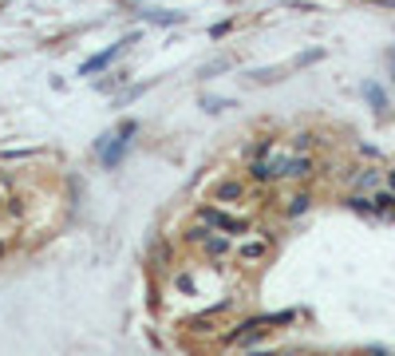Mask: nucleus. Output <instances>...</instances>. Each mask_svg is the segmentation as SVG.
Instances as JSON below:
<instances>
[{
	"label": "nucleus",
	"mask_w": 395,
	"mask_h": 356,
	"mask_svg": "<svg viewBox=\"0 0 395 356\" xmlns=\"http://www.w3.org/2000/svg\"><path fill=\"white\" fill-rule=\"evenodd\" d=\"M308 146H313V135H308V131H300V135H293V155H304Z\"/></svg>",
	"instance_id": "obj_12"
},
{
	"label": "nucleus",
	"mask_w": 395,
	"mask_h": 356,
	"mask_svg": "<svg viewBox=\"0 0 395 356\" xmlns=\"http://www.w3.org/2000/svg\"><path fill=\"white\" fill-rule=\"evenodd\" d=\"M135 131H139V123L126 119V123H119L111 135H103V139L95 143V155H99V166H103V170H115V166L123 162L126 146H131V139H135Z\"/></svg>",
	"instance_id": "obj_1"
},
{
	"label": "nucleus",
	"mask_w": 395,
	"mask_h": 356,
	"mask_svg": "<svg viewBox=\"0 0 395 356\" xmlns=\"http://www.w3.org/2000/svg\"><path fill=\"white\" fill-rule=\"evenodd\" d=\"M269 249H273V238L269 234H241V242L234 245V258L241 261V265H261V261L269 258Z\"/></svg>",
	"instance_id": "obj_3"
},
{
	"label": "nucleus",
	"mask_w": 395,
	"mask_h": 356,
	"mask_svg": "<svg viewBox=\"0 0 395 356\" xmlns=\"http://www.w3.org/2000/svg\"><path fill=\"white\" fill-rule=\"evenodd\" d=\"M392 67H395V52H392Z\"/></svg>",
	"instance_id": "obj_20"
},
{
	"label": "nucleus",
	"mask_w": 395,
	"mask_h": 356,
	"mask_svg": "<svg viewBox=\"0 0 395 356\" xmlns=\"http://www.w3.org/2000/svg\"><path fill=\"white\" fill-rule=\"evenodd\" d=\"M368 99H372L376 107H383V96H379V87H368Z\"/></svg>",
	"instance_id": "obj_15"
},
{
	"label": "nucleus",
	"mask_w": 395,
	"mask_h": 356,
	"mask_svg": "<svg viewBox=\"0 0 395 356\" xmlns=\"http://www.w3.org/2000/svg\"><path fill=\"white\" fill-rule=\"evenodd\" d=\"M297 321V309H284V313H265V317H261V324H265V329H273V324H293Z\"/></svg>",
	"instance_id": "obj_10"
},
{
	"label": "nucleus",
	"mask_w": 395,
	"mask_h": 356,
	"mask_svg": "<svg viewBox=\"0 0 395 356\" xmlns=\"http://www.w3.org/2000/svg\"><path fill=\"white\" fill-rule=\"evenodd\" d=\"M8 249H12V242H0V258H4V254H8Z\"/></svg>",
	"instance_id": "obj_16"
},
{
	"label": "nucleus",
	"mask_w": 395,
	"mask_h": 356,
	"mask_svg": "<svg viewBox=\"0 0 395 356\" xmlns=\"http://www.w3.org/2000/svg\"><path fill=\"white\" fill-rule=\"evenodd\" d=\"M194 222L218 230V234H229V238H241V234H249V230H253V218H245V214H229L225 206H214V202L198 206Z\"/></svg>",
	"instance_id": "obj_2"
},
{
	"label": "nucleus",
	"mask_w": 395,
	"mask_h": 356,
	"mask_svg": "<svg viewBox=\"0 0 395 356\" xmlns=\"http://www.w3.org/2000/svg\"><path fill=\"white\" fill-rule=\"evenodd\" d=\"M245 178H221L218 186H214V194H210V202L214 206H234V202H241L245 198Z\"/></svg>",
	"instance_id": "obj_6"
},
{
	"label": "nucleus",
	"mask_w": 395,
	"mask_h": 356,
	"mask_svg": "<svg viewBox=\"0 0 395 356\" xmlns=\"http://www.w3.org/2000/svg\"><path fill=\"white\" fill-rule=\"evenodd\" d=\"M308 206H313V198H308V194H293V198H289V206H284V214H289V218H297V214H304Z\"/></svg>",
	"instance_id": "obj_11"
},
{
	"label": "nucleus",
	"mask_w": 395,
	"mask_h": 356,
	"mask_svg": "<svg viewBox=\"0 0 395 356\" xmlns=\"http://www.w3.org/2000/svg\"><path fill=\"white\" fill-rule=\"evenodd\" d=\"M131 44H139V32H131V36H123L119 44H111L107 52H99V56H91V60H83V67H79V76H91V71H103L107 64H115L119 56H123Z\"/></svg>",
	"instance_id": "obj_4"
},
{
	"label": "nucleus",
	"mask_w": 395,
	"mask_h": 356,
	"mask_svg": "<svg viewBox=\"0 0 395 356\" xmlns=\"http://www.w3.org/2000/svg\"><path fill=\"white\" fill-rule=\"evenodd\" d=\"M308 175H313V159H308V155H289V159H284L281 178H308Z\"/></svg>",
	"instance_id": "obj_8"
},
{
	"label": "nucleus",
	"mask_w": 395,
	"mask_h": 356,
	"mask_svg": "<svg viewBox=\"0 0 395 356\" xmlns=\"http://www.w3.org/2000/svg\"><path fill=\"white\" fill-rule=\"evenodd\" d=\"M182 329H186L190 337H210V333L218 329V313H214V309L194 313V317H186V321H182Z\"/></svg>",
	"instance_id": "obj_7"
},
{
	"label": "nucleus",
	"mask_w": 395,
	"mask_h": 356,
	"mask_svg": "<svg viewBox=\"0 0 395 356\" xmlns=\"http://www.w3.org/2000/svg\"><path fill=\"white\" fill-rule=\"evenodd\" d=\"M249 356H273V353H249Z\"/></svg>",
	"instance_id": "obj_19"
},
{
	"label": "nucleus",
	"mask_w": 395,
	"mask_h": 356,
	"mask_svg": "<svg viewBox=\"0 0 395 356\" xmlns=\"http://www.w3.org/2000/svg\"><path fill=\"white\" fill-rule=\"evenodd\" d=\"M142 16L150 20V24H182V12H158V8H146V12H142Z\"/></svg>",
	"instance_id": "obj_9"
},
{
	"label": "nucleus",
	"mask_w": 395,
	"mask_h": 356,
	"mask_svg": "<svg viewBox=\"0 0 395 356\" xmlns=\"http://www.w3.org/2000/svg\"><path fill=\"white\" fill-rule=\"evenodd\" d=\"M387 186H392V194H395V170H392V175H387Z\"/></svg>",
	"instance_id": "obj_17"
},
{
	"label": "nucleus",
	"mask_w": 395,
	"mask_h": 356,
	"mask_svg": "<svg viewBox=\"0 0 395 356\" xmlns=\"http://www.w3.org/2000/svg\"><path fill=\"white\" fill-rule=\"evenodd\" d=\"M198 249H202L205 261H225V258H234V238H229V234H218V230H210L202 242H198Z\"/></svg>",
	"instance_id": "obj_5"
},
{
	"label": "nucleus",
	"mask_w": 395,
	"mask_h": 356,
	"mask_svg": "<svg viewBox=\"0 0 395 356\" xmlns=\"http://www.w3.org/2000/svg\"><path fill=\"white\" fill-rule=\"evenodd\" d=\"M202 103H205V111H221V107H234L229 99H214V96H202Z\"/></svg>",
	"instance_id": "obj_13"
},
{
	"label": "nucleus",
	"mask_w": 395,
	"mask_h": 356,
	"mask_svg": "<svg viewBox=\"0 0 395 356\" xmlns=\"http://www.w3.org/2000/svg\"><path fill=\"white\" fill-rule=\"evenodd\" d=\"M229 28H234V20H225V24H214V28H210V36H214V40H221V36L229 32Z\"/></svg>",
	"instance_id": "obj_14"
},
{
	"label": "nucleus",
	"mask_w": 395,
	"mask_h": 356,
	"mask_svg": "<svg viewBox=\"0 0 395 356\" xmlns=\"http://www.w3.org/2000/svg\"><path fill=\"white\" fill-rule=\"evenodd\" d=\"M4 198H8V194H4V186H0V206H4Z\"/></svg>",
	"instance_id": "obj_18"
}]
</instances>
